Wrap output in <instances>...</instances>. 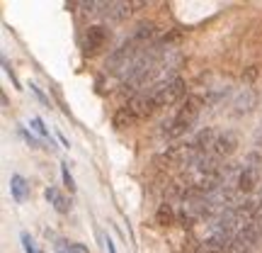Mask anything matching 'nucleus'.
Listing matches in <instances>:
<instances>
[{
	"label": "nucleus",
	"instance_id": "obj_5",
	"mask_svg": "<svg viewBox=\"0 0 262 253\" xmlns=\"http://www.w3.org/2000/svg\"><path fill=\"white\" fill-rule=\"evenodd\" d=\"M126 107L134 112V117H136V120L150 117V114L158 110V107H156V100H153V95H150L148 88H146V90H139V93H136L129 103H126Z\"/></svg>",
	"mask_w": 262,
	"mask_h": 253
},
{
	"label": "nucleus",
	"instance_id": "obj_10",
	"mask_svg": "<svg viewBox=\"0 0 262 253\" xmlns=\"http://www.w3.org/2000/svg\"><path fill=\"white\" fill-rule=\"evenodd\" d=\"M44 197H47L49 202L54 205V209H56L58 215H68V212H71V202H68V197H66L58 188H54V185H51V188H47V190H44Z\"/></svg>",
	"mask_w": 262,
	"mask_h": 253
},
{
	"label": "nucleus",
	"instance_id": "obj_6",
	"mask_svg": "<svg viewBox=\"0 0 262 253\" xmlns=\"http://www.w3.org/2000/svg\"><path fill=\"white\" fill-rule=\"evenodd\" d=\"M107 39H110V29L104 25L88 27V32H85V54H97L107 44Z\"/></svg>",
	"mask_w": 262,
	"mask_h": 253
},
{
	"label": "nucleus",
	"instance_id": "obj_12",
	"mask_svg": "<svg viewBox=\"0 0 262 253\" xmlns=\"http://www.w3.org/2000/svg\"><path fill=\"white\" fill-rule=\"evenodd\" d=\"M10 192H12V200H15V202H25L29 197L27 180L22 178L19 173H12V178H10Z\"/></svg>",
	"mask_w": 262,
	"mask_h": 253
},
{
	"label": "nucleus",
	"instance_id": "obj_7",
	"mask_svg": "<svg viewBox=\"0 0 262 253\" xmlns=\"http://www.w3.org/2000/svg\"><path fill=\"white\" fill-rule=\"evenodd\" d=\"M235 146H238L235 134L233 131H224V134H219L214 149H211V156H214L216 161H221V159H226V156H231V153L235 151Z\"/></svg>",
	"mask_w": 262,
	"mask_h": 253
},
{
	"label": "nucleus",
	"instance_id": "obj_13",
	"mask_svg": "<svg viewBox=\"0 0 262 253\" xmlns=\"http://www.w3.org/2000/svg\"><path fill=\"white\" fill-rule=\"evenodd\" d=\"M134 122H139V120L134 117V112H131L126 105L119 107V110L114 112V127H117V129H126V127H131Z\"/></svg>",
	"mask_w": 262,
	"mask_h": 253
},
{
	"label": "nucleus",
	"instance_id": "obj_19",
	"mask_svg": "<svg viewBox=\"0 0 262 253\" xmlns=\"http://www.w3.org/2000/svg\"><path fill=\"white\" fill-rule=\"evenodd\" d=\"M3 66H5V71H8V75L12 78V83H15V88H19V81H17V75H15V71H12V66H10L8 59H3Z\"/></svg>",
	"mask_w": 262,
	"mask_h": 253
},
{
	"label": "nucleus",
	"instance_id": "obj_18",
	"mask_svg": "<svg viewBox=\"0 0 262 253\" xmlns=\"http://www.w3.org/2000/svg\"><path fill=\"white\" fill-rule=\"evenodd\" d=\"M19 134H22V137L27 139V144H29V146H34V149H39V146H41V141H39L37 137H32V134H29L27 129H19Z\"/></svg>",
	"mask_w": 262,
	"mask_h": 253
},
{
	"label": "nucleus",
	"instance_id": "obj_8",
	"mask_svg": "<svg viewBox=\"0 0 262 253\" xmlns=\"http://www.w3.org/2000/svg\"><path fill=\"white\" fill-rule=\"evenodd\" d=\"M156 34H158L156 22L143 20V22H139V25H136V29H134V34H131V37L136 39L141 47H150V44H153V39H156Z\"/></svg>",
	"mask_w": 262,
	"mask_h": 253
},
{
	"label": "nucleus",
	"instance_id": "obj_9",
	"mask_svg": "<svg viewBox=\"0 0 262 253\" xmlns=\"http://www.w3.org/2000/svg\"><path fill=\"white\" fill-rule=\"evenodd\" d=\"M134 3H104V17L114 20V22H119V20L129 17L131 12H134Z\"/></svg>",
	"mask_w": 262,
	"mask_h": 253
},
{
	"label": "nucleus",
	"instance_id": "obj_17",
	"mask_svg": "<svg viewBox=\"0 0 262 253\" xmlns=\"http://www.w3.org/2000/svg\"><path fill=\"white\" fill-rule=\"evenodd\" d=\"M61 176H63L66 188L73 192V190H75V180H73V176H71V170H68V166H66V163H61Z\"/></svg>",
	"mask_w": 262,
	"mask_h": 253
},
{
	"label": "nucleus",
	"instance_id": "obj_20",
	"mask_svg": "<svg viewBox=\"0 0 262 253\" xmlns=\"http://www.w3.org/2000/svg\"><path fill=\"white\" fill-rule=\"evenodd\" d=\"M54 248H56V253H71V244L63 241V239H58L56 244H54Z\"/></svg>",
	"mask_w": 262,
	"mask_h": 253
},
{
	"label": "nucleus",
	"instance_id": "obj_22",
	"mask_svg": "<svg viewBox=\"0 0 262 253\" xmlns=\"http://www.w3.org/2000/svg\"><path fill=\"white\" fill-rule=\"evenodd\" d=\"M71 253H90V248L85 244H71Z\"/></svg>",
	"mask_w": 262,
	"mask_h": 253
},
{
	"label": "nucleus",
	"instance_id": "obj_21",
	"mask_svg": "<svg viewBox=\"0 0 262 253\" xmlns=\"http://www.w3.org/2000/svg\"><path fill=\"white\" fill-rule=\"evenodd\" d=\"M29 88H32V93H34V95H37V98H39V103H41V105H47V107H49V100H47V95L41 93V90H39L37 85H29Z\"/></svg>",
	"mask_w": 262,
	"mask_h": 253
},
{
	"label": "nucleus",
	"instance_id": "obj_24",
	"mask_svg": "<svg viewBox=\"0 0 262 253\" xmlns=\"http://www.w3.org/2000/svg\"><path fill=\"white\" fill-rule=\"evenodd\" d=\"M257 141H262V127H260V134H257Z\"/></svg>",
	"mask_w": 262,
	"mask_h": 253
},
{
	"label": "nucleus",
	"instance_id": "obj_23",
	"mask_svg": "<svg viewBox=\"0 0 262 253\" xmlns=\"http://www.w3.org/2000/svg\"><path fill=\"white\" fill-rule=\"evenodd\" d=\"M104 244H107V253H117V248H114V241L110 239V236H107V241H104Z\"/></svg>",
	"mask_w": 262,
	"mask_h": 253
},
{
	"label": "nucleus",
	"instance_id": "obj_2",
	"mask_svg": "<svg viewBox=\"0 0 262 253\" xmlns=\"http://www.w3.org/2000/svg\"><path fill=\"white\" fill-rule=\"evenodd\" d=\"M143 49H148V47H141L139 42L134 37H129L126 42H124L119 49H114L112 54L107 56V64H104V68H107V73H112V75H119L122 78L124 73H126V68H129L136 59L141 56V51Z\"/></svg>",
	"mask_w": 262,
	"mask_h": 253
},
{
	"label": "nucleus",
	"instance_id": "obj_16",
	"mask_svg": "<svg viewBox=\"0 0 262 253\" xmlns=\"http://www.w3.org/2000/svg\"><path fill=\"white\" fill-rule=\"evenodd\" d=\"M19 241H22V248H25V253H39L37 246H34V241H32V236H29L27 231H22V234H19Z\"/></svg>",
	"mask_w": 262,
	"mask_h": 253
},
{
	"label": "nucleus",
	"instance_id": "obj_11",
	"mask_svg": "<svg viewBox=\"0 0 262 253\" xmlns=\"http://www.w3.org/2000/svg\"><path fill=\"white\" fill-rule=\"evenodd\" d=\"M233 112L235 114H248L250 110L255 107V90L253 88H243L241 93H238V98L233 100Z\"/></svg>",
	"mask_w": 262,
	"mask_h": 253
},
{
	"label": "nucleus",
	"instance_id": "obj_3",
	"mask_svg": "<svg viewBox=\"0 0 262 253\" xmlns=\"http://www.w3.org/2000/svg\"><path fill=\"white\" fill-rule=\"evenodd\" d=\"M153 100H156V107H168V105H175L178 100H182L187 95V83L180 78V75H172L163 83H156L148 88Z\"/></svg>",
	"mask_w": 262,
	"mask_h": 253
},
{
	"label": "nucleus",
	"instance_id": "obj_1",
	"mask_svg": "<svg viewBox=\"0 0 262 253\" xmlns=\"http://www.w3.org/2000/svg\"><path fill=\"white\" fill-rule=\"evenodd\" d=\"M202 105H204L202 95H187V98L182 100V105H180L178 114H175L170 122L163 124V127H165V137H168V139H178L182 134H187V131L192 129V124L196 122L199 112H202Z\"/></svg>",
	"mask_w": 262,
	"mask_h": 253
},
{
	"label": "nucleus",
	"instance_id": "obj_15",
	"mask_svg": "<svg viewBox=\"0 0 262 253\" xmlns=\"http://www.w3.org/2000/svg\"><path fill=\"white\" fill-rule=\"evenodd\" d=\"M29 127L37 131L41 139H49V129L44 127V122H41V117H32V122H29Z\"/></svg>",
	"mask_w": 262,
	"mask_h": 253
},
{
	"label": "nucleus",
	"instance_id": "obj_14",
	"mask_svg": "<svg viewBox=\"0 0 262 253\" xmlns=\"http://www.w3.org/2000/svg\"><path fill=\"white\" fill-rule=\"evenodd\" d=\"M175 209H172V205H168V202H163V205L158 207V215H156V222H158L160 226H170L172 222H175Z\"/></svg>",
	"mask_w": 262,
	"mask_h": 253
},
{
	"label": "nucleus",
	"instance_id": "obj_4",
	"mask_svg": "<svg viewBox=\"0 0 262 253\" xmlns=\"http://www.w3.org/2000/svg\"><path fill=\"white\" fill-rule=\"evenodd\" d=\"M260 153H248L243 161V168L238 170V180H235V190L241 195L253 192L255 185L260 183Z\"/></svg>",
	"mask_w": 262,
	"mask_h": 253
}]
</instances>
